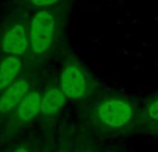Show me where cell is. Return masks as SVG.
Masks as SVG:
<instances>
[{"instance_id": "cell-4", "label": "cell", "mask_w": 158, "mask_h": 152, "mask_svg": "<svg viewBox=\"0 0 158 152\" xmlns=\"http://www.w3.org/2000/svg\"><path fill=\"white\" fill-rule=\"evenodd\" d=\"M58 87L67 100L82 101L90 93V79L83 66L77 61H67L60 72Z\"/></svg>"}, {"instance_id": "cell-2", "label": "cell", "mask_w": 158, "mask_h": 152, "mask_svg": "<svg viewBox=\"0 0 158 152\" xmlns=\"http://www.w3.org/2000/svg\"><path fill=\"white\" fill-rule=\"evenodd\" d=\"M65 18L64 8L56 6L46 10H36L28 22L29 50L35 55H44L53 49L60 36Z\"/></svg>"}, {"instance_id": "cell-1", "label": "cell", "mask_w": 158, "mask_h": 152, "mask_svg": "<svg viewBox=\"0 0 158 152\" xmlns=\"http://www.w3.org/2000/svg\"><path fill=\"white\" fill-rule=\"evenodd\" d=\"M90 120L103 131H121L132 127L139 120V109L133 101L108 95L94 102Z\"/></svg>"}, {"instance_id": "cell-12", "label": "cell", "mask_w": 158, "mask_h": 152, "mask_svg": "<svg viewBox=\"0 0 158 152\" xmlns=\"http://www.w3.org/2000/svg\"><path fill=\"white\" fill-rule=\"evenodd\" d=\"M13 152H29V150H28L25 145H21V147H17Z\"/></svg>"}, {"instance_id": "cell-8", "label": "cell", "mask_w": 158, "mask_h": 152, "mask_svg": "<svg viewBox=\"0 0 158 152\" xmlns=\"http://www.w3.org/2000/svg\"><path fill=\"white\" fill-rule=\"evenodd\" d=\"M22 68H24V62L19 57L4 55L0 60V93L19 78Z\"/></svg>"}, {"instance_id": "cell-3", "label": "cell", "mask_w": 158, "mask_h": 152, "mask_svg": "<svg viewBox=\"0 0 158 152\" xmlns=\"http://www.w3.org/2000/svg\"><path fill=\"white\" fill-rule=\"evenodd\" d=\"M0 50L4 55L24 57L29 50L28 22L21 14H13L8 18L0 35Z\"/></svg>"}, {"instance_id": "cell-5", "label": "cell", "mask_w": 158, "mask_h": 152, "mask_svg": "<svg viewBox=\"0 0 158 152\" xmlns=\"http://www.w3.org/2000/svg\"><path fill=\"white\" fill-rule=\"evenodd\" d=\"M31 82L27 78H18L13 84L0 93V115L15 111L22 98L31 91Z\"/></svg>"}, {"instance_id": "cell-13", "label": "cell", "mask_w": 158, "mask_h": 152, "mask_svg": "<svg viewBox=\"0 0 158 152\" xmlns=\"http://www.w3.org/2000/svg\"><path fill=\"white\" fill-rule=\"evenodd\" d=\"M81 152H93L92 150H85V151H81Z\"/></svg>"}, {"instance_id": "cell-7", "label": "cell", "mask_w": 158, "mask_h": 152, "mask_svg": "<svg viewBox=\"0 0 158 152\" xmlns=\"http://www.w3.org/2000/svg\"><path fill=\"white\" fill-rule=\"evenodd\" d=\"M67 102V97L60 90L58 86H53L47 89L42 94L40 100V115L46 119L56 116L63 109V106Z\"/></svg>"}, {"instance_id": "cell-11", "label": "cell", "mask_w": 158, "mask_h": 152, "mask_svg": "<svg viewBox=\"0 0 158 152\" xmlns=\"http://www.w3.org/2000/svg\"><path fill=\"white\" fill-rule=\"evenodd\" d=\"M143 129H146V130L151 131V133H156V134H158V123H154V125L143 126Z\"/></svg>"}, {"instance_id": "cell-10", "label": "cell", "mask_w": 158, "mask_h": 152, "mask_svg": "<svg viewBox=\"0 0 158 152\" xmlns=\"http://www.w3.org/2000/svg\"><path fill=\"white\" fill-rule=\"evenodd\" d=\"M21 2L36 8V10H46V8H52L58 6L63 0H21Z\"/></svg>"}, {"instance_id": "cell-9", "label": "cell", "mask_w": 158, "mask_h": 152, "mask_svg": "<svg viewBox=\"0 0 158 152\" xmlns=\"http://www.w3.org/2000/svg\"><path fill=\"white\" fill-rule=\"evenodd\" d=\"M139 118H140L142 127L143 126H147V125L158 123V95H154L153 98L146 101Z\"/></svg>"}, {"instance_id": "cell-6", "label": "cell", "mask_w": 158, "mask_h": 152, "mask_svg": "<svg viewBox=\"0 0 158 152\" xmlns=\"http://www.w3.org/2000/svg\"><path fill=\"white\" fill-rule=\"evenodd\" d=\"M40 100L42 93L39 90H31L15 108V119L18 123L25 125L40 115Z\"/></svg>"}]
</instances>
